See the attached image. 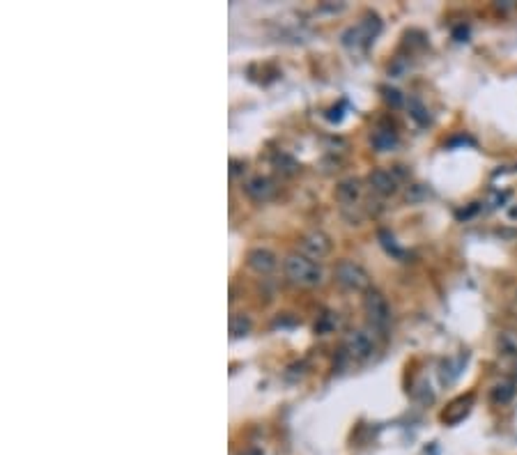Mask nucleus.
<instances>
[{"instance_id": "nucleus-1", "label": "nucleus", "mask_w": 517, "mask_h": 455, "mask_svg": "<svg viewBox=\"0 0 517 455\" xmlns=\"http://www.w3.org/2000/svg\"><path fill=\"white\" fill-rule=\"evenodd\" d=\"M283 269H285V276L290 279L294 285H301V288H315L322 283V267L317 265L315 260L306 258V255L301 253H290L283 262Z\"/></svg>"}, {"instance_id": "nucleus-2", "label": "nucleus", "mask_w": 517, "mask_h": 455, "mask_svg": "<svg viewBox=\"0 0 517 455\" xmlns=\"http://www.w3.org/2000/svg\"><path fill=\"white\" fill-rule=\"evenodd\" d=\"M333 276H336L338 285H343L350 292H368L370 290V274L352 260H340L333 267Z\"/></svg>"}, {"instance_id": "nucleus-3", "label": "nucleus", "mask_w": 517, "mask_h": 455, "mask_svg": "<svg viewBox=\"0 0 517 455\" xmlns=\"http://www.w3.org/2000/svg\"><path fill=\"white\" fill-rule=\"evenodd\" d=\"M363 311L365 318L375 329H386L391 325V306L386 296L377 290H368L363 296Z\"/></svg>"}, {"instance_id": "nucleus-4", "label": "nucleus", "mask_w": 517, "mask_h": 455, "mask_svg": "<svg viewBox=\"0 0 517 455\" xmlns=\"http://www.w3.org/2000/svg\"><path fill=\"white\" fill-rule=\"evenodd\" d=\"M299 248H301V255H306V258L322 260L331 253L333 244H331V237L322 233V230H311V233L301 237Z\"/></svg>"}, {"instance_id": "nucleus-5", "label": "nucleus", "mask_w": 517, "mask_h": 455, "mask_svg": "<svg viewBox=\"0 0 517 455\" xmlns=\"http://www.w3.org/2000/svg\"><path fill=\"white\" fill-rule=\"evenodd\" d=\"M343 347H345V352H348L352 359L365 361V359L372 357V352H375V340L370 338V334H365V331H361V329H357V331H350L348 336H345Z\"/></svg>"}, {"instance_id": "nucleus-6", "label": "nucleus", "mask_w": 517, "mask_h": 455, "mask_svg": "<svg viewBox=\"0 0 517 455\" xmlns=\"http://www.w3.org/2000/svg\"><path fill=\"white\" fill-rule=\"evenodd\" d=\"M246 265L251 267L255 274L267 276V274H272L274 269L278 267V258H276V253H274V250L265 248V246H255V248H251L246 253Z\"/></svg>"}, {"instance_id": "nucleus-7", "label": "nucleus", "mask_w": 517, "mask_h": 455, "mask_svg": "<svg viewBox=\"0 0 517 455\" xmlns=\"http://www.w3.org/2000/svg\"><path fill=\"white\" fill-rule=\"evenodd\" d=\"M244 191H246V196L251 198V200L267 202V200H272V198L276 196V184H274L272 177H267V175H255L244 184Z\"/></svg>"}, {"instance_id": "nucleus-8", "label": "nucleus", "mask_w": 517, "mask_h": 455, "mask_svg": "<svg viewBox=\"0 0 517 455\" xmlns=\"http://www.w3.org/2000/svg\"><path fill=\"white\" fill-rule=\"evenodd\" d=\"M368 184H370V189L382 198L398 194V177L391 173V170H384V168L372 170V173L368 175Z\"/></svg>"}, {"instance_id": "nucleus-9", "label": "nucleus", "mask_w": 517, "mask_h": 455, "mask_svg": "<svg viewBox=\"0 0 517 455\" xmlns=\"http://www.w3.org/2000/svg\"><path fill=\"white\" fill-rule=\"evenodd\" d=\"M515 393H517V384L513 380H501L490 388V398H492L494 405H508V402L515 398Z\"/></svg>"}, {"instance_id": "nucleus-10", "label": "nucleus", "mask_w": 517, "mask_h": 455, "mask_svg": "<svg viewBox=\"0 0 517 455\" xmlns=\"http://www.w3.org/2000/svg\"><path fill=\"white\" fill-rule=\"evenodd\" d=\"M336 196L343 205H354V202L359 200V196H361V184H359V180H354V177L343 180L336 187Z\"/></svg>"}, {"instance_id": "nucleus-11", "label": "nucleus", "mask_w": 517, "mask_h": 455, "mask_svg": "<svg viewBox=\"0 0 517 455\" xmlns=\"http://www.w3.org/2000/svg\"><path fill=\"white\" fill-rule=\"evenodd\" d=\"M471 402H474V395H467V398L455 400L453 405H450L448 410L444 412V417H442V419L446 421V423H460V421L469 414V410H471Z\"/></svg>"}, {"instance_id": "nucleus-12", "label": "nucleus", "mask_w": 517, "mask_h": 455, "mask_svg": "<svg viewBox=\"0 0 517 455\" xmlns=\"http://www.w3.org/2000/svg\"><path fill=\"white\" fill-rule=\"evenodd\" d=\"M370 143L377 152H389L398 145V136H396V131H391V129H377L375 134H372Z\"/></svg>"}, {"instance_id": "nucleus-13", "label": "nucleus", "mask_w": 517, "mask_h": 455, "mask_svg": "<svg viewBox=\"0 0 517 455\" xmlns=\"http://www.w3.org/2000/svg\"><path fill=\"white\" fill-rule=\"evenodd\" d=\"M251 329H253V322H251V318H248V315H244V313H232L230 315V334H232V338H241V336L251 334Z\"/></svg>"}, {"instance_id": "nucleus-14", "label": "nucleus", "mask_w": 517, "mask_h": 455, "mask_svg": "<svg viewBox=\"0 0 517 455\" xmlns=\"http://www.w3.org/2000/svg\"><path fill=\"white\" fill-rule=\"evenodd\" d=\"M496 345H499V352L501 354L517 359V331H510V329L501 331L499 338H496Z\"/></svg>"}, {"instance_id": "nucleus-15", "label": "nucleus", "mask_w": 517, "mask_h": 455, "mask_svg": "<svg viewBox=\"0 0 517 455\" xmlns=\"http://www.w3.org/2000/svg\"><path fill=\"white\" fill-rule=\"evenodd\" d=\"M272 163H274V168L283 175H294L299 170V163L294 161L290 154H285V152H276V154L272 156Z\"/></svg>"}, {"instance_id": "nucleus-16", "label": "nucleus", "mask_w": 517, "mask_h": 455, "mask_svg": "<svg viewBox=\"0 0 517 455\" xmlns=\"http://www.w3.org/2000/svg\"><path fill=\"white\" fill-rule=\"evenodd\" d=\"M409 115L414 117V120H416L418 124H421V127H423V124H428V122H430L428 108H425L423 104H421V99H416V97H411V99H409Z\"/></svg>"}, {"instance_id": "nucleus-17", "label": "nucleus", "mask_w": 517, "mask_h": 455, "mask_svg": "<svg viewBox=\"0 0 517 455\" xmlns=\"http://www.w3.org/2000/svg\"><path fill=\"white\" fill-rule=\"evenodd\" d=\"M382 92H384V99H386V102H389L394 108H400V106H402L405 99H402V95H400V92H398L396 88H384Z\"/></svg>"}, {"instance_id": "nucleus-18", "label": "nucleus", "mask_w": 517, "mask_h": 455, "mask_svg": "<svg viewBox=\"0 0 517 455\" xmlns=\"http://www.w3.org/2000/svg\"><path fill=\"white\" fill-rule=\"evenodd\" d=\"M331 315H333V313H324V315H322V322H320V325H315V331L326 334V331H331V329L338 325V320H333Z\"/></svg>"}, {"instance_id": "nucleus-19", "label": "nucleus", "mask_w": 517, "mask_h": 455, "mask_svg": "<svg viewBox=\"0 0 517 455\" xmlns=\"http://www.w3.org/2000/svg\"><path fill=\"white\" fill-rule=\"evenodd\" d=\"M230 166H232V175H239V173H241V168H239L241 163H239V161H235V159H232V161H230Z\"/></svg>"}, {"instance_id": "nucleus-20", "label": "nucleus", "mask_w": 517, "mask_h": 455, "mask_svg": "<svg viewBox=\"0 0 517 455\" xmlns=\"http://www.w3.org/2000/svg\"><path fill=\"white\" fill-rule=\"evenodd\" d=\"M513 375H515V377H517V361H515V366H513Z\"/></svg>"}]
</instances>
